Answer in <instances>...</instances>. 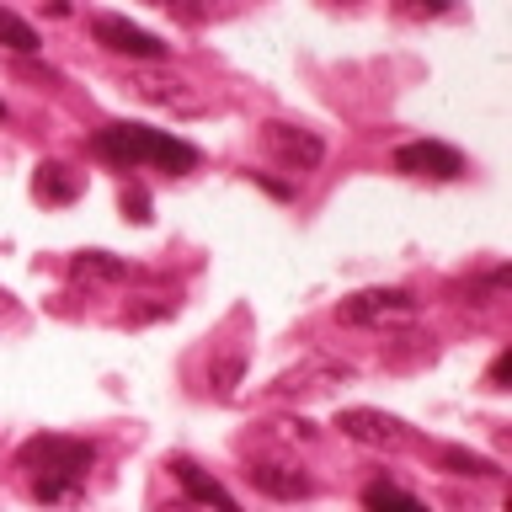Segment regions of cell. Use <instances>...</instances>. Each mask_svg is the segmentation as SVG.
Returning a JSON list of instances; mask_svg holds the SVG:
<instances>
[{"label":"cell","instance_id":"cell-1","mask_svg":"<svg viewBox=\"0 0 512 512\" xmlns=\"http://www.w3.org/2000/svg\"><path fill=\"white\" fill-rule=\"evenodd\" d=\"M96 464V443L86 438H64V432H38V438L22 443L16 454V470L27 475V491L38 502H75L86 491V475Z\"/></svg>","mask_w":512,"mask_h":512},{"label":"cell","instance_id":"cell-2","mask_svg":"<svg viewBox=\"0 0 512 512\" xmlns=\"http://www.w3.org/2000/svg\"><path fill=\"white\" fill-rule=\"evenodd\" d=\"M91 155L112 160V166L134 171V166H166V171H192L198 166V150L187 139H171L160 128L144 123H107L91 134Z\"/></svg>","mask_w":512,"mask_h":512},{"label":"cell","instance_id":"cell-3","mask_svg":"<svg viewBox=\"0 0 512 512\" xmlns=\"http://www.w3.org/2000/svg\"><path fill=\"white\" fill-rule=\"evenodd\" d=\"M128 91L139 96L144 107H160V112H171V118H203L208 107V96L192 86L187 75H171V70H155V64H134L128 70Z\"/></svg>","mask_w":512,"mask_h":512},{"label":"cell","instance_id":"cell-4","mask_svg":"<svg viewBox=\"0 0 512 512\" xmlns=\"http://www.w3.org/2000/svg\"><path fill=\"white\" fill-rule=\"evenodd\" d=\"M416 299L411 288H358V294H347L336 304V315L347 320V326H395V320H411L416 315Z\"/></svg>","mask_w":512,"mask_h":512},{"label":"cell","instance_id":"cell-5","mask_svg":"<svg viewBox=\"0 0 512 512\" xmlns=\"http://www.w3.org/2000/svg\"><path fill=\"white\" fill-rule=\"evenodd\" d=\"M262 144H267V155L294 176L315 171L320 160H326V139H320L315 128H299V123H283V118L262 123Z\"/></svg>","mask_w":512,"mask_h":512},{"label":"cell","instance_id":"cell-6","mask_svg":"<svg viewBox=\"0 0 512 512\" xmlns=\"http://www.w3.org/2000/svg\"><path fill=\"white\" fill-rule=\"evenodd\" d=\"M390 160H395L400 176H416V182H459V176L470 171L464 155L443 139H411V144H400Z\"/></svg>","mask_w":512,"mask_h":512},{"label":"cell","instance_id":"cell-7","mask_svg":"<svg viewBox=\"0 0 512 512\" xmlns=\"http://www.w3.org/2000/svg\"><path fill=\"white\" fill-rule=\"evenodd\" d=\"M91 38L107 48V54H123V59H134V64H160L171 54V43H160L155 32H144L134 27L128 16H91Z\"/></svg>","mask_w":512,"mask_h":512},{"label":"cell","instance_id":"cell-8","mask_svg":"<svg viewBox=\"0 0 512 512\" xmlns=\"http://www.w3.org/2000/svg\"><path fill=\"white\" fill-rule=\"evenodd\" d=\"M336 427H342V438L363 443V448H379V454H400V448L411 443V432L400 416L390 411H368V406H347L336 411Z\"/></svg>","mask_w":512,"mask_h":512},{"label":"cell","instance_id":"cell-9","mask_svg":"<svg viewBox=\"0 0 512 512\" xmlns=\"http://www.w3.org/2000/svg\"><path fill=\"white\" fill-rule=\"evenodd\" d=\"M246 480L262 496H272V502H310L315 496V475L304 470V464H294V459H251Z\"/></svg>","mask_w":512,"mask_h":512},{"label":"cell","instance_id":"cell-10","mask_svg":"<svg viewBox=\"0 0 512 512\" xmlns=\"http://www.w3.org/2000/svg\"><path fill=\"white\" fill-rule=\"evenodd\" d=\"M347 379H352L347 363H336V358H304L299 368L278 374L272 395H278V400H304V395H326V390H336V384H347Z\"/></svg>","mask_w":512,"mask_h":512},{"label":"cell","instance_id":"cell-11","mask_svg":"<svg viewBox=\"0 0 512 512\" xmlns=\"http://www.w3.org/2000/svg\"><path fill=\"white\" fill-rule=\"evenodd\" d=\"M166 470H171L176 480H182V491H187V502H198L203 512H240V502H235V496H230V491H224V486H219V480H214V475H203V464H198V459H187V454H176V459L166 464Z\"/></svg>","mask_w":512,"mask_h":512},{"label":"cell","instance_id":"cell-12","mask_svg":"<svg viewBox=\"0 0 512 512\" xmlns=\"http://www.w3.org/2000/svg\"><path fill=\"white\" fill-rule=\"evenodd\" d=\"M32 192L43 203H75L80 198V171H70L64 160H43L38 176H32Z\"/></svg>","mask_w":512,"mask_h":512},{"label":"cell","instance_id":"cell-13","mask_svg":"<svg viewBox=\"0 0 512 512\" xmlns=\"http://www.w3.org/2000/svg\"><path fill=\"white\" fill-rule=\"evenodd\" d=\"M128 267L123 256H112V251H80V256H70V278H80V283H123L128 278Z\"/></svg>","mask_w":512,"mask_h":512},{"label":"cell","instance_id":"cell-14","mask_svg":"<svg viewBox=\"0 0 512 512\" xmlns=\"http://www.w3.org/2000/svg\"><path fill=\"white\" fill-rule=\"evenodd\" d=\"M363 507L368 512H432L422 496H411L406 486H395V480H368V486H363Z\"/></svg>","mask_w":512,"mask_h":512},{"label":"cell","instance_id":"cell-15","mask_svg":"<svg viewBox=\"0 0 512 512\" xmlns=\"http://www.w3.org/2000/svg\"><path fill=\"white\" fill-rule=\"evenodd\" d=\"M438 464L448 475H475V480H491V475H502L486 454H470V448H438Z\"/></svg>","mask_w":512,"mask_h":512},{"label":"cell","instance_id":"cell-16","mask_svg":"<svg viewBox=\"0 0 512 512\" xmlns=\"http://www.w3.org/2000/svg\"><path fill=\"white\" fill-rule=\"evenodd\" d=\"M0 43H6L11 48V54H38V27H32V22H22V16H16V11H6V6H0Z\"/></svg>","mask_w":512,"mask_h":512},{"label":"cell","instance_id":"cell-17","mask_svg":"<svg viewBox=\"0 0 512 512\" xmlns=\"http://www.w3.org/2000/svg\"><path fill=\"white\" fill-rule=\"evenodd\" d=\"M240 374H246V352H219V358L208 363V384H214V395H235Z\"/></svg>","mask_w":512,"mask_h":512},{"label":"cell","instance_id":"cell-18","mask_svg":"<svg viewBox=\"0 0 512 512\" xmlns=\"http://www.w3.org/2000/svg\"><path fill=\"white\" fill-rule=\"evenodd\" d=\"M400 22H438V16L454 11V0H390Z\"/></svg>","mask_w":512,"mask_h":512},{"label":"cell","instance_id":"cell-19","mask_svg":"<svg viewBox=\"0 0 512 512\" xmlns=\"http://www.w3.org/2000/svg\"><path fill=\"white\" fill-rule=\"evenodd\" d=\"M171 310H176V299H150V304H128V310H123V326H150V320L171 315Z\"/></svg>","mask_w":512,"mask_h":512},{"label":"cell","instance_id":"cell-20","mask_svg":"<svg viewBox=\"0 0 512 512\" xmlns=\"http://www.w3.org/2000/svg\"><path fill=\"white\" fill-rule=\"evenodd\" d=\"M150 6H160V11H171L176 22H187V27H198L203 16H208V6H203V0H150Z\"/></svg>","mask_w":512,"mask_h":512},{"label":"cell","instance_id":"cell-21","mask_svg":"<svg viewBox=\"0 0 512 512\" xmlns=\"http://www.w3.org/2000/svg\"><path fill=\"white\" fill-rule=\"evenodd\" d=\"M123 208H128V219L134 224H150V198H144V187H123Z\"/></svg>","mask_w":512,"mask_h":512},{"label":"cell","instance_id":"cell-22","mask_svg":"<svg viewBox=\"0 0 512 512\" xmlns=\"http://www.w3.org/2000/svg\"><path fill=\"white\" fill-rule=\"evenodd\" d=\"M507 374H512V352H496V363H491L486 384H491V390H507Z\"/></svg>","mask_w":512,"mask_h":512},{"label":"cell","instance_id":"cell-23","mask_svg":"<svg viewBox=\"0 0 512 512\" xmlns=\"http://www.w3.org/2000/svg\"><path fill=\"white\" fill-rule=\"evenodd\" d=\"M6 320H16V299L6 294V288H0V326H6Z\"/></svg>","mask_w":512,"mask_h":512},{"label":"cell","instance_id":"cell-24","mask_svg":"<svg viewBox=\"0 0 512 512\" xmlns=\"http://www.w3.org/2000/svg\"><path fill=\"white\" fill-rule=\"evenodd\" d=\"M155 512H203V507L198 502H160Z\"/></svg>","mask_w":512,"mask_h":512},{"label":"cell","instance_id":"cell-25","mask_svg":"<svg viewBox=\"0 0 512 512\" xmlns=\"http://www.w3.org/2000/svg\"><path fill=\"white\" fill-rule=\"evenodd\" d=\"M43 11L48 16H70V0H43Z\"/></svg>","mask_w":512,"mask_h":512},{"label":"cell","instance_id":"cell-26","mask_svg":"<svg viewBox=\"0 0 512 512\" xmlns=\"http://www.w3.org/2000/svg\"><path fill=\"white\" fill-rule=\"evenodd\" d=\"M336 6H358V0H336Z\"/></svg>","mask_w":512,"mask_h":512},{"label":"cell","instance_id":"cell-27","mask_svg":"<svg viewBox=\"0 0 512 512\" xmlns=\"http://www.w3.org/2000/svg\"><path fill=\"white\" fill-rule=\"evenodd\" d=\"M0 118H6V102H0Z\"/></svg>","mask_w":512,"mask_h":512}]
</instances>
